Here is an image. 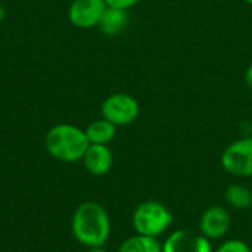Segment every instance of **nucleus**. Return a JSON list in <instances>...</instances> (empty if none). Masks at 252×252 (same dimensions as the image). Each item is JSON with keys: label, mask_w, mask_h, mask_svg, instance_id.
I'll list each match as a JSON object with an SVG mask.
<instances>
[{"label": "nucleus", "mask_w": 252, "mask_h": 252, "mask_svg": "<svg viewBox=\"0 0 252 252\" xmlns=\"http://www.w3.org/2000/svg\"><path fill=\"white\" fill-rule=\"evenodd\" d=\"M71 232L74 239L86 248L105 247L111 236L108 211L96 201L81 202L72 213Z\"/></svg>", "instance_id": "f257e3e1"}, {"label": "nucleus", "mask_w": 252, "mask_h": 252, "mask_svg": "<svg viewBox=\"0 0 252 252\" xmlns=\"http://www.w3.org/2000/svg\"><path fill=\"white\" fill-rule=\"evenodd\" d=\"M89 145L86 131L74 124H56L44 136L46 152L53 159L65 164L81 161Z\"/></svg>", "instance_id": "f03ea898"}, {"label": "nucleus", "mask_w": 252, "mask_h": 252, "mask_svg": "<svg viewBox=\"0 0 252 252\" xmlns=\"http://www.w3.org/2000/svg\"><path fill=\"white\" fill-rule=\"evenodd\" d=\"M173 213L159 201H145L139 204L131 214L134 233L155 239L165 235L173 226Z\"/></svg>", "instance_id": "7ed1b4c3"}, {"label": "nucleus", "mask_w": 252, "mask_h": 252, "mask_svg": "<svg viewBox=\"0 0 252 252\" xmlns=\"http://www.w3.org/2000/svg\"><path fill=\"white\" fill-rule=\"evenodd\" d=\"M221 168L239 179L252 177V136H244L229 143L220 158Z\"/></svg>", "instance_id": "20e7f679"}, {"label": "nucleus", "mask_w": 252, "mask_h": 252, "mask_svg": "<svg viewBox=\"0 0 252 252\" xmlns=\"http://www.w3.org/2000/svg\"><path fill=\"white\" fill-rule=\"evenodd\" d=\"M102 118L112 123L115 127H126L133 124L139 114V100L128 93H112L100 105Z\"/></svg>", "instance_id": "39448f33"}, {"label": "nucleus", "mask_w": 252, "mask_h": 252, "mask_svg": "<svg viewBox=\"0 0 252 252\" xmlns=\"http://www.w3.org/2000/svg\"><path fill=\"white\" fill-rule=\"evenodd\" d=\"M232 227V214L226 205H210L204 210L198 221V232L211 242L221 241Z\"/></svg>", "instance_id": "423d86ee"}, {"label": "nucleus", "mask_w": 252, "mask_h": 252, "mask_svg": "<svg viewBox=\"0 0 252 252\" xmlns=\"http://www.w3.org/2000/svg\"><path fill=\"white\" fill-rule=\"evenodd\" d=\"M161 244L162 252H214L210 239L189 229L173 230Z\"/></svg>", "instance_id": "0eeeda50"}, {"label": "nucleus", "mask_w": 252, "mask_h": 252, "mask_svg": "<svg viewBox=\"0 0 252 252\" xmlns=\"http://www.w3.org/2000/svg\"><path fill=\"white\" fill-rule=\"evenodd\" d=\"M105 9V0H72L68 9V19L77 28L90 30L99 25Z\"/></svg>", "instance_id": "6e6552de"}, {"label": "nucleus", "mask_w": 252, "mask_h": 252, "mask_svg": "<svg viewBox=\"0 0 252 252\" xmlns=\"http://www.w3.org/2000/svg\"><path fill=\"white\" fill-rule=\"evenodd\" d=\"M81 162L89 174L102 177L111 171L114 165V155L108 145H89Z\"/></svg>", "instance_id": "1a4fd4ad"}, {"label": "nucleus", "mask_w": 252, "mask_h": 252, "mask_svg": "<svg viewBox=\"0 0 252 252\" xmlns=\"http://www.w3.org/2000/svg\"><path fill=\"white\" fill-rule=\"evenodd\" d=\"M128 22H130L128 10L106 6L105 12L99 21L97 28L100 30L102 34H105L108 37H114V35H118L120 32H123L127 28Z\"/></svg>", "instance_id": "9d476101"}, {"label": "nucleus", "mask_w": 252, "mask_h": 252, "mask_svg": "<svg viewBox=\"0 0 252 252\" xmlns=\"http://www.w3.org/2000/svg\"><path fill=\"white\" fill-rule=\"evenodd\" d=\"M224 202L229 210L247 211L252 207V189L241 183L229 185L224 189Z\"/></svg>", "instance_id": "9b49d317"}, {"label": "nucleus", "mask_w": 252, "mask_h": 252, "mask_svg": "<svg viewBox=\"0 0 252 252\" xmlns=\"http://www.w3.org/2000/svg\"><path fill=\"white\" fill-rule=\"evenodd\" d=\"M117 128L118 127H115L108 120L99 118L90 123L84 131L90 145H109L117 136Z\"/></svg>", "instance_id": "f8f14e48"}, {"label": "nucleus", "mask_w": 252, "mask_h": 252, "mask_svg": "<svg viewBox=\"0 0 252 252\" xmlns=\"http://www.w3.org/2000/svg\"><path fill=\"white\" fill-rule=\"evenodd\" d=\"M117 252H162V244L155 238L134 233L121 242Z\"/></svg>", "instance_id": "ddd939ff"}, {"label": "nucleus", "mask_w": 252, "mask_h": 252, "mask_svg": "<svg viewBox=\"0 0 252 252\" xmlns=\"http://www.w3.org/2000/svg\"><path fill=\"white\" fill-rule=\"evenodd\" d=\"M214 252H252V250L250 244L242 239H226L214 248Z\"/></svg>", "instance_id": "4468645a"}, {"label": "nucleus", "mask_w": 252, "mask_h": 252, "mask_svg": "<svg viewBox=\"0 0 252 252\" xmlns=\"http://www.w3.org/2000/svg\"><path fill=\"white\" fill-rule=\"evenodd\" d=\"M140 1H142V0H105L106 6L124 9V10H128V9L134 7V6L139 4Z\"/></svg>", "instance_id": "2eb2a0df"}, {"label": "nucleus", "mask_w": 252, "mask_h": 252, "mask_svg": "<svg viewBox=\"0 0 252 252\" xmlns=\"http://www.w3.org/2000/svg\"><path fill=\"white\" fill-rule=\"evenodd\" d=\"M245 84H247V87L250 89L252 92V62L248 65V68H247V71H245Z\"/></svg>", "instance_id": "dca6fc26"}, {"label": "nucleus", "mask_w": 252, "mask_h": 252, "mask_svg": "<svg viewBox=\"0 0 252 252\" xmlns=\"http://www.w3.org/2000/svg\"><path fill=\"white\" fill-rule=\"evenodd\" d=\"M86 252H106L103 247H94V248H87Z\"/></svg>", "instance_id": "f3484780"}, {"label": "nucleus", "mask_w": 252, "mask_h": 252, "mask_svg": "<svg viewBox=\"0 0 252 252\" xmlns=\"http://www.w3.org/2000/svg\"><path fill=\"white\" fill-rule=\"evenodd\" d=\"M4 16H6V9H4V6L0 3V22L4 19Z\"/></svg>", "instance_id": "a211bd4d"}, {"label": "nucleus", "mask_w": 252, "mask_h": 252, "mask_svg": "<svg viewBox=\"0 0 252 252\" xmlns=\"http://www.w3.org/2000/svg\"><path fill=\"white\" fill-rule=\"evenodd\" d=\"M244 1H245L247 4H250V6H252V0H244Z\"/></svg>", "instance_id": "6ab92c4d"}]
</instances>
